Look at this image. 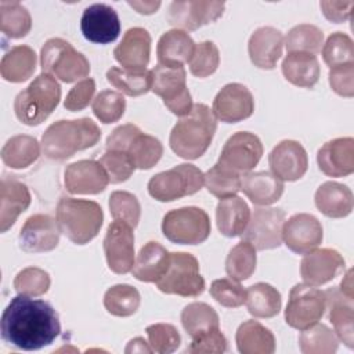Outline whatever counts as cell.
<instances>
[{
	"mask_svg": "<svg viewBox=\"0 0 354 354\" xmlns=\"http://www.w3.org/2000/svg\"><path fill=\"white\" fill-rule=\"evenodd\" d=\"M0 332L7 344L33 351L50 346L59 336L61 324L51 304L18 295L1 314Z\"/></svg>",
	"mask_w": 354,
	"mask_h": 354,
	"instance_id": "1",
	"label": "cell"
},
{
	"mask_svg": "<svg viewBox=\"0 0 354 354\" xmlns=\"http://www.w3.org/2000/svg\"><path fill=\"white\" fill-rule=\"evenodd\" d=\"M216 129L217 120L213 111L205 104H194L191 112L183 116L171 129L170 148L183 159H198L212 144Z\"/></svg>",
	"mask_w": 354,
	"mask_h": 354,
	"instance_id": "2",
	"label": "cell"
},
{
	"mask_svg": "<svg viewBox=\"0 0 354 354\" xmlns=\"http://www.w3.org/2000/svg\"><path fill=\"white\" fill-rule=\"evenodd\" d=\"M100 138L101 130L90 118L58 120L43 133L41 149L51 160H65L79 151L94 147Z\"/></svg>",
	"mask_w": 354,
	"mask_h": 354,
	"instance_id": "3",
	"label": "cell"
},
{
	"mask_svg": "<svg viewBox=\"0 0 354 354\" xmlns=\"http://www.w3.org/2000/svg\"><path fill=\"white\" fill-rule=\"evenodd\" d=\"M102 209L94 201L64 196L57 205L59 230L76 245H84L94 239L102 227Z\"/></svg>",
	"mask_w": 354,
	"mask_h": 354,
	"instance_id": "4",
	"label": "cell"
},
{
	"mask_svg": "<svg viewBox=\"0 0 354 354\" xmlns=\"http://www.w3.org/2000/svg\"><path fill=\"white\" fill-rule=\"evenodd\" d=\"M59 100L61 86L55 77L43 72L17 94L14 100L15 116L26 126H37L53 113Z\"/></svg>",
	"mask_w": 354,
	"mask_h": 354,
	"instance_id": "5",
	"label": "cell"
},
{
	"mask_svg": "<svg viewBox=\"0 0 354 354\" xmlns=\"http://www.w3.org/2000/svg\"><path fill=\"white\" fill-rule=\"evenodd\" d=\"M40 65L44 73L64 83L77 82L90 73L87 58L61 37L48 39L43 44L40 50Z\"/></svg>",
	"mask_w": 354,
	"mask_h": 354,
	"instance_id": "6",
	"label": "cell"
},
{
	"mask_svg": "<svg viewBox=\"0 0 354 354\" xmlns=\"http://www.w3.org/2000/svg\"><path fill=\"white\" fill-rule=\"evenodd\" d=\"M106 149L126 152L136 169L148 170L153 167L163 155L162 142L153 136L142 133L136 124L118 126L106 138Z\"/></svg>",
	"mask_w": 354,
	"mask_h": 354,
	"instance_id": "7",
	"label": "cell"
},
{
	"mask_svg": "<svg viewBox=\"0 0 354 354\" xmlns=\"http://www.w3.org/2000/svg\"><path fill=\"white\" fill-rule=\"evenodd\" d=\"M160 292L184 297H196L205 290V279L199 272L195 256L185 252L170 253L166 272L156 281Z\"/></svg>",
	"mask_w": 354,
	"mask_h": 354,
	"instance_id": "8",
	"label": "cell"
},
{
	"mask_svg": "<svg viewBox=\"0 0 354 354\" xmlns=\"http://www.w3.org/2000/svg\"><path fill=\"white\" fill-rule=\"evenodd\" d=\"M210 230L207 213L196 206L170 210L162 221L163 235L178 245H199L209 238Z\"/></svg>",
	"mask_w": 354,
	"mask_h": 354,
	"instance_id": "9",
	"label": "cell"
},
{
	"mask_svg": "<svg viewBox=\"0 0 354 354\" xmlns=\"http://www.w3.org/2000/svg\"><path fill=\"white\" fill-rule=\"evenodd\" d=\"M203 183V173L195 165L181 163L151 177L148 192L159 202H171L198 192Z\"/></svg>",
	"mask_w": 354,
	"mask_h": 354,
	"instance_id": "10",
	"label": "cell"
},
{
	"mask_svg": "<svg viewBox=\"0 0 354 354\" xmlns=\"http://www.w3.org/2000/svg\"><path fill=\"white\" fill-rule=\"evenodd\" d=\"M151 90L163 100L166 108L177 115L185 116L191 112L194 104L187 87V73L184 68H167L156 65L152 71Z\"/></svg>",
	"mask_w": 354,
	"mask_h": 354,
	"instance_id": "11",
	"label": "cell"
},
{
	"mask_svg": "<svg viewBox=\"0 0 354 354\" xmlns=\"http://www.w3.org/2000/svg\"><path fill=\"white\" fill-rule=\"evenodd\" d=\"M326 310L325 292L307 283L290 289L285 310V321L290 328L304 330L317 324Z\"/></svg>",
	"mask_w": 354,
	"mask_h": 354,
	"instance_id": "12",
	"label": "cell"
},
{
	"mask_svg": "<svg viewBox=\"0 0 354 354\" xmlns=\"http://www.w3.org/2000/svg\"><path fill=\"white\" fill-rule=\"evenodd\" d=\"M285 212L278 207L254 209L242 236L257 250L275 249L282 243Z\"/></svg>",
	"mask_w": 354,
	"mask_h": 354,
	"instance_id": "13",
	"label": "cell"
},
{
	"mask_svg": "<svg viewBox=\"0 0 354 354\" xmlns=\"http://www.w3.org/2000/svg\"><path fill=\"white\" fill-rule=\"evenodd\" d=\"M261 155L263 144L260 138L249 131H238L225 141L217 163L242 176L259 163Z\"/></svg>",
	"mask_w": 354,
	"mask_h": 354,
	"instance_id": "14",
	"label": "cell"
},
{
	"mask_svg": "<svg viewBox=\"0 0 354 354\" xmlns=\"http://www.w3.org/2000/svg\"><path fill=\"white\" fill-rule=\"evenodd\" d=\"M104 253L108 267L115 274H127L134 266V232L127 223L115 220L104 238Z\"/></svg>",
	"mask_w": 354,
	"mask_h": 354,
	"instance_id": "15",
	"label": "cell"
},
{
	"mask_svg": "<svg viewBox=\"0 0 354 354\" xmlns=\"http://www.w3.org/2000/svg\"><path fill=\"white\" fill-rule=\"evenodd\" d=\"M225 8L224 1L174 0L169 6L167 21L176 29L196 30L201 26L218 19Z\"/></svg>",
	"mask_w": 354,
	"mask_h": 354,
	"instance_id": "16",
	"label": "cell"
},
{
	"mask_svg": "<svg viewBox=\"0 0 354 354\" xmlns=\"http://www.w3.org/2000/svg\"><path fill=\"white\" fill-rule=\"evenodd\" d=\"M80 29L91 43L108 44L118 39L120 33V19L115 8L105 3H95L83 10Z\"/></svg>",
	"mask_w": 354,
	"mask_h": 354,
	"instance_id": "17",
	"label": "cell"
},
{
	"mask_svg": "<svg viewBox=\"0 0 354 354\" xmlns=\"http://www.w3.org/2000/svg\"><path fill=\"white\" fill-rule=\"evenodd\" d=\"M212 111L216 119L224 123H238L252 116L254 100L246 86L228 83L214 97Z\"/></svg>",
	"mask_w": 354,
	"mask_h": 354,
	"instance_id": "18",
	"label": "cell"
},
{
	"mask_svg": "<svg viewBox=\"0 0 354 354\" xmlns=\"http://www.w3.org/2000/svg\"><path fill=\"white\" fill-rule=\"evenodd\" d=\"M59 225L48 214H33L22 225L18 243L24 252L43 253L54 250L59 242Z\"/></svg>",
	"mask_w": 354,
	"mask_h": 354,
	"instance_id": "19",
	"label": "cell"
},
{
	"mask_svg": "<svg viewBox=\"0 0 354 354\" xmlns=\"http://www.w3.org/2000/svg\"><path fill=\"white\" fill-rule=\"evenodd\" d=\"M322 225L317 217L308 213H297L285 220L282 241L292 252L306 254L322 242Z\"/></svg>",
	"mask_w": 354,
	"mask_h": 354,
	"instance_id": "20",
	"label": "cell"
},
{
	"mask_svg": "<svg viewBox=\"0 0 354 354\" xmlns=\"http://www.w3.org/2000/svg\"><path fill=\"white\" fill-rule=\"evenodd\" d=\"M271 173L282 181H296L301 178L308 167L307 152L295 140H283L277 144L268 155Z\"/></svg>",
	"mask_w": 354,
	"mask_h": 354,
	"instance_id": "21",
	"label": "cell"
},
{
	"mask_svg": "<svg viewBox=\"0 0 354 354\" xmlns=\"http://www.w3.org/2000/svg\"><path fill=\"white\" fill-rule=\"evenodd\" d=\"M344 268V259L342 254L329 248L314 249L301 259L300 275L304 283L311 286H321L332 281Z\"/></svg>",
	"mask_w": 354,
	"mask_h": 354,
	"instance_id": "22",
	"label": "cell"
},
{
	"mask_svg": "<svg viewBox=\"0 0 354 354\" xmlns=\"http://www.w3.org/2000/svg\"><path fill=\"white\" fill-rule=\"evenodd\" d=\"M64 183L71 194L95 195L106 188L109 178L100 162L77 160L65 169Z\"/></svg>",
	"mask_w": 354,
	"mask_h": 354,
	"instance_id": "23",
	"label": "cell"
},
{
	"mask_svg": "<svg viewBox=\"0 0 354 354\" xmlns=\"http://www.w3.org/2000/svg\"><path fill=\"white\" fill-rule=\"evenodd\" d=\"M319 170L329 177H346L354 171L353 137L333 138L325 142L317 153Z\"/></svg>",
	"mask_w": 354,
	"mask_h": 354,
	"instance_id": "24",
	"label": "cell"
},
{
	"mask_svg": "<svg viewBox=\"0 0 354 354\" xmlns=\"http://www.w3.org/2000/svg\"><path fill=\"white\" fill-rule=\"evenodd\" d=\"M113 55L124 69L144 71L151 55V35L144 28H130L115 47Z\"/></svg>",
	"mask_w": 354,
	"mask_h": 354,
	"instance_id": "25",
	"label": "cell"
},
{
	"mask_svg": "<svg viewBox=\"0 0 354 354\" xmlns=\"http://www.w3.org/2000/svg\"><path fill=\"white\" fill-rule=\"evenodd\" d=\"M28 187L14 176H3L0 183V231L6 232L14 225L18 216L30 205Z\"/></svg>",
	"mask_w": 354,
	"mask_h": 354,
	"instance_id": "26",
	"label": "cell"
},
{
	"mask_svg": "<svg viewBox=\"0 0 354 354\" xmlns=\"http://www.w3.org/2000/svg\"><path fill=\"white\" fill-rule=\"evenodd\" d=\"M283 36L274 26L257 28L248 43L250 61L260 69H274L282 55Z\"/></svg>",
	"mask_w": 354,
	"mask_h": 354,
	"instance_id": "27",
	"label": "cell"
},
{
	"mask_svg": "<svg viewBox=\"0 0 354 354\" xmlns=\"http://www.w3.org/2000/svg\"><path fill=\"white\" fill-rule=\"evenodd\" d=\"M195 50L192 37L181 29L165 32L156 46L158 64L167 68H184L191 61Z\"/></svg>",
	"mask_w": 354,
	"mask_h": 354,
	"instance_id": "28",
	"label": "cell"
},
{
	"mask_svg": "<svg viewBox=\"0 0 354 354\" xmlns=\"http://www.w3.org/2000/svg\"><path fill=\"white\" fill-rule=\"evenodd\" d=\"M326 308L329 310V319L333 325V332L348 348L354 347V314L353 299L344 296L339 289L332 288L325 290Z\"/></svg>",
	"mask_w": 354,
	"mask_h": 354,
	"instance_id": "29",
	"label": "cell"
},
{
	"mask_svg": "<svg viewBox=\"0 0 354 354\" xmlns=\"http://www.w3.org/2000/svg\"><path fill=\"white\" fill-rule=\"evenodd\" d=\"M241 191L259 206L275 203L283 194V181L270 171H249L241 177Z\"/></svg>",
	"mask_w": 354,
	"mask_h": 354,
	"instance_id": "30",
	"label": "cell"
},
{
	"mask_svg": "<svg viewBox=\"0 0 354 354\" xmlns=\"http://www.w3.org/2000/svg\"><path fill=\"white\" fill-rule=\"evenodd\" d=\"M317 209L330 218H343L353 210L354 198L347 185L335 181H326L315 191Z\"/></svg>",
	"mask_w": 354,
	"mask_h": 354,
	"instance_id": "31",
	"label": "cell"
},
{
	"mask_svg": "<svg viewBox=\"0 0 354 354\" xmlns=\"http://www.w3.org/2000/svg\"><path fill=\"white\" fill-rule=\"evenodd\" d=\"M250 220V209L248 203L236 196L220 199L216 207V221L218 231L228 238L239 236L246 230Z\"/></svg>",
	"mask_w": 354,
	"mask_h": 354,
	"instance_id": "32",
	"label": "cell"
},
{
	"mask_svg": "<svg viewBox=\"0 0 354 354\" xmlns=\"http://www.w3.org/2000/svg\"><path fill=\"white\" fill-rule=\"evenodd\" d=\"M170 253L159 243L149 241L138 252L131 274L141 282H155L166 272Z\"/></svg>",
	"mask_w": 354,
	"mask_h": 354,
	"instance_id": "33",
	"label": "cell"
},
{
	"mask_svg": "<svg viewBox=\"0 0 354 354\" xmlns=\"http://www.w3.org/2000/svg\"><path fill=\"white\" fill-rule=\"evenodd\" d=\"M235 342L242 354H272L275 351L272 332L254 319H248L238 326Z\"/></svg>",
	"mask_w": 354,
	"mask_h": 354,
	"instance_id": "34",
	"label": "cell"
},
{
	"mask_svg": "<svg viewBox=\"0 0 354 354\" xmlns=\"http://www.w3.org/2000/svg\"><path fill=\"white\" fill-rule=\"evenodd\" d=\"M282 73L292 84L311 88L319 79V64L314 54L288 53L282 61Z\"/></svg>",
	"mask_w": 354,
	"mask_h": 354,
	"instance_id": "35",
	"label": "cell"
},
{
	"mask_svg": "<svg viewBox=\"0 0 354 354\" xmlns=\"http://www.w3.org/2000/svg\"><path fill=\"white\" fill-rule=\"evenodd\" d=\"M36 53L29 46H14L1 58V77L11 83L28 80L36 69Z\"/></svg>",
	"mask_w": 354,
	"mask_h": 354,
	"instance_id": "36",
	"label": "cell"
},
{
	"mask_svg": "<svg viewBox=\"0 0 354 354\" xmlns=\"http://www.w3.org/2000/svg\"><path fill=\"white\" fill-rule=\"evenodd\" d=\"M40 155L39 141L26 134L8 138L1 148V159L11 169H25L35 163Z\"/></svg>",
	"mask_w": 354,
	"mask_h": 354,
	"instance_id": "37",
	"label": "cell"
},
{
	"mask_svg": "<svg viewBox=\"0 0 354 354\" xmlns=\"http://www.w3.org/2000/svg\"><path fill=\"white\" fill-rule=\"evenodd\" d=\"M245 304L249 314L256 318H272L282 306L281 293L270 283L257 282L248 288Z\"/></svg>",
	"mask_w": 354,
	"mask_h": 354,
	"instance_id": "38",
	"label": "cell"
},
{
	"mask_svg": "<svg viewBox=\"0 0 354 354\" xmlns=\"http://www.w3.org/2000/svg\"><path fill=\"white\" fill-rule=\"evenodd\" d=\"M106 80L120 93L130 97H138L151 90L152 73L148 69L129 71L112 66L106 72Z\"/></svg>",
	"mask_w": 354,
	"mask_h": 354,
	"instance_id": "39",
	"label": "cell"
},
{
	"mask_svg": "<svg viewBox=\"0 0 354 354\" xmlns=\"http://www.w3.org/2000/svg\"><path fill=\"white\" fill-rule=\"evenodd\" d=\"M181 324L185 332L191 337H195L210 329L218 328L220 319L212 306L202 301H194L185 306L181 311Z\"/></svg>",
	"mask_w": 354,
	"mask_h": 354,
	"instance_id": "40",
	"label": "cell"
},
{
	"mask_svg": "<svg viewBox=\"0 0 354 354\" xmlns=\"http://www.w3.org/2000/svg\"><path fill=\"white\" fill-rule=\"evenodd\" d=\"M32 28L29 11L18 1H0V29L10 39L25 37Z\"/></svg>",
	"mask_w": 354,
	"mask_h": 354,
	"instance_id": "41",
	"label": "cell"
},
{
	"mask_svg": "<svg viewBox=\"0 0 354 354\" xmlns=\"http://www.w3.org/2000/svg\"><path fill=\"white\" fill-rule=\"evenodd\" d=\"M300 351L304 354H333L337 350L339 339L332 329L324 324H314L301 330L299 336Z\"/></svg>",
	"mask_w": 354,
	"mask_h": 354,
	"instance_id": "42",
	"label": "cell"
},
{
	"mask_svg": "<svg viewBox=\"0 0 354 354\" xmlns=\"http://www.w3.org/2000/svg\"><path fill=\"white\" fill-rule=\"evenodd\" d=\"M138 290L127 283L111 286L104 295V306L106 311L115 317H130L140 307Z\"/></svg>",
	"mask_w": 354,
	"mask_h": 354,
	"instance_id": "43",
	"label": "cell"
},
{
	"mask_svg": "<svg viewBox=\"0 0 354 354\" xmlns=\"http://www.w3.org/2000/svg\"><path fill=\"white\" fill-rule=\"evenodd\" d=\"M256 261L257 259L254 246L242 239L230 250L225 259V271L232 279L245 281L254 272Z\"/></svg>",
	"mask_w": 354,
	"mask_h": 354,
	"instance_id": "44",
	"label": "cell"
},
{
	"mask_svg": "<svg viewBox=\"0 0 354 354\" xmlns=\"http://www.w3.org/2000/svg\"><path fill=\"white\" fill-rule=\"evenodd\" d=\"M322 44V30L311 24H299L293 26L285 37V47L288 53H310L315 55L321 50Z\"/></svg>",
	"mask_w": 354,
	"mask_h": 354,
	"instance_id": "45",
	"label": "cell"
},
{
	"mask_svg": "<svg viewBox=\"0 0 354 354\" xmlns=\"http://www.w3.org/2000/svg\"><path fill=\"white\" fill-rule=\"evenodd\" d=\"M241 174L216 163L203 174V184L212 195L223 199L236 195V192L241 191Z\"/></svg>",
	"mask_w": 354,
	"mask_h": 354,
	"instance_id": "46",
	"label": "cell"
},
{
	"mask_svg": "<svg viewBox=\"0 0 354 354\" xmlns=\"http://www.w3.org/2000/svg\"><path fill=\"white\" fill-rule=\"evenodd\" d=\"M322 58L330 68L354 64V44L343 32L332 33L322 46Z\"/></svg>",
	"mask_w": 354,
	"mask_h": 354,
	"instance_id": "47",
	"label": "cell"
},
{
	"mask_svg": "<svg viewBox=\"0 0 354 354\" xmlns=\"http://www.w3.org/2000/svg\"><path fill=\"white\" fill-rule=\"evenodd\" d=\"M93 112L97 119L105 124L118 122L126 109V100L122 93L113 90H102L93 100Z\"/></svg>",
	"mask_w": 354,
	"mask_h": 354,
	"instance_id": "48",
	"label": "cell"
},
{
	"mask_svg": "<svg viewBox=\"0 0 354 354\" xmlns=\"http://www.w3.org/2000/svg\"><path fill=\"white\" fill-rule=\"evenodd\" d=\"M109 210L115 220L136 228L141 216V206L136 195L127 191H113L109 196Z\"/></svg>",
	"mask_w": 354,
	"mask_h": 354,
	"instance_id": "49",
	"label": "cell"
},
{
	"mask_svg": "<svg viewBox=\"0 0 354 354\" xmlns=\"http://www.w3.org/2000/svg\"><path fill=\"white\" fill-rule=\"evenodd\" d=\"M51 279L47 271L39 267H26L21 270L14 278V288L18 295L41 296L47 293Z\"/></svg>",
	"mask_w": 354,
	"mask_h": 354,
	"instance_id": "50",
	"label": "cell"
},
{
	"mask_svg": "<svg viewBox=\"0 0 354 354\" xmlns=\"http://www.w3.org/2000/svg\"><path fill=\"white\" fill-rule=\"evenodd\" d=\"M220 64V53L213 41H201L195 44L189 61V71L196 77H207L216 72Z\"/></svg>",
	"mask_w": 354,
	"mask_h": 354,
	"instance_id": "51",
	"label": "cell"
},
{
	"mask_svg": "<svg viewBox=\"0 0 354 354\" xmlns=\"http://www.w3.org/2000/svg\"><path fill=\"white\" fill-rule=\"evenodd\" d=\"M98 162L106 171L109 183L112 184H119L129 180L136 170V165L133 163L131 158L122 151L106 149Z\"/></svg>",
	"mask_w": 354,
	"mask_h": 354,
	"instance_id": "52",
	"label": "cell"
},
{
	"mask_svg": "<svg viewBox=\"0 0 354 354\" xmlns=\"http://www.w3.org/2000/svg\"><path fill=\"white\" fill-rule=\"evenodd\" d=\"M152 351L159 354H170L180 347L181 336L170 324H153L145 329Z\"/></svg>",
	"mask_w": 354,
	"mask_h": 354,
	"instance_id": "53",
	"label": "cell"
},
{
	"mask_svg": "<svg viewBox=\"0 0 354 354\" xmlns=\"http://www.w3.org/2000/svg\"><path fill=\"white\" fill-rule=\"evenodd\" d=\"M210 295L218 304L228 308L241 307L246 300V290L232 278L213 281L210 285Z\"/></svg>",
	"mask_w": 354,
	"mask_h": 354,
	"instance_id": "54",
	"label": "cell"
},
{
	"mask_svg": "<svg viewBox=\"0 0 354 354\" xmlns=\"http://www.w3.org/2000/svg\"><path fill=\"white\" fill-rule=\"evenodd\" d=\"M227 339L223 332L216 328L210 329L205 333H201L192 337L191 344L187 347L188 353L199 354V353H224L227 350Z\"/></svg>",
	"mask_w": 354,
	"mask_h": 354,
	"instance_id": "55",
	"label": "cell"
},
{
	"mask_svg": "<svg viewBox=\"0 0 354 354\" xmlns=\"http://www.w3.org/2000/svg\"><path fill=\"white\" fill-rule=\"evenodd\" d=\"M94 93H95V82L91 77L83 79L69 90L64 101V106L71 112L82 111L90 104Z\"/></svg>",
	"mask_w": 354,
	"mask_h": 354,
	"instance_id": "56",
	"label": "cell"
},
{
	"mask_svg": "<svg viewBox=\"0 0 354 354\" xmlns=\"http://www.w3.org/2000/svg\"><path fill=\"white\" fill-rule=\"evenodd\" d=\"M332 90L342 97L354 95V64L333 66L328 73Z\"/></svg>",
	"mask_w": 354,
	"mask_h": 354,
	"instance_id": "57",
	"label": "cell"
},
{
	"mask_svg": "<svg viewBox=\"0 0 354 354\" xmlns=\"http://www.w3.org/2000/svg\"><path fill=\"white\" fill-rule=\"evenodd\" d=\"M319 7L326 19L335 24H340L346 22L350 18L354 1H321Z\"/></svg>",
	"mask_w": 354,
	"mask_h": 354,
	"instance_id": "58",
	"label": "cell"
},
{
	"mask_svg": "<svg viewBox=\"0 0 354 354\" xmlns=\"http://www.w3.org/2000/svg\"><path fill=\"white\" fill-rule=\"evenodd\" d=\"M127 4L137 10V12L145 15L153 14L160 7V1H127Z\"/></svg>",
	"mask_w": 354,
	"mask_h": 354,
	"instance_id": "59",
	"label": "cell"
},
{
	"mask_svg": "<svg viewBox=\"0 0 354 354\" xmlns=\"http://www.w3.org/2000/svg\"><path fill=\"white\" fill-rule=\"evenodd\" d=\"M124 351L126 353H152V348L149 343H147L142 337H136L129 342Z\"/></svg>",
	"mask_w": 354,
	"mask_h": 354,
	"instance_id": "60",
	"label": "cell"
},
{
	"mask_svg": "<svg viewBox=\"0 0 354 354\" xmlns=\"http://www.w3.org/2000/svg\"><path fill=\"white\" fill-rule=\"evenodd\" d=\"M353 270H348L347 271V274L344 275V278L342 279V282H340V292L344 295V296H347V297H350V299H353Z\"/></svg>",
	"mask_w": 354,
	"mask_h": 354,
	"instance_id": "61",
	"label": "cell"
}]
</instances>
